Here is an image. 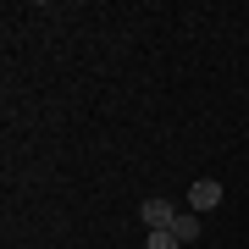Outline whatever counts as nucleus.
<instances>
[{
	"label": "nucleus",
	"mask_w": 249,
	"mask_h": 249,
	"mask_svg": "<svg viewBox=\"0 0 249 249\" xmlns=\"http://www.w3.org/2000/svg\"><path fill=\"white\" fill-rule=\"evenodd\" d=\"M172 238H178V244H194V238H199V216H194V211H178V222H172Z\"/></svg>",
	"instance_id": "3"
},
{
	"label": "nucleus",
	"mask_w": 249,
	"mask_h": 249,
	"mask_svg": "<svg viewBox=\"0 0 249 249\" xmlns=\"http://www.w3.org/2000/svg\"><path fill=\"white\" fill-rule=\"evenodd\" d=\"M144 249H183L172 232H144Z\"/></svg>",
	"instance_id": "4"
},
{
	"label": "nucleus",
	"mask_w": 249,
	"mask_h": 249,
	"mask_svg": "<svg viewBox=\"0 0 249 249\" xmlns=\"http://www.w3.org/2000/svg\"><path fill=\"white\" fill-rule=\"evenodd\" d=\"M216 205H222V183H216V178H199L194 188H188V211H194V216L216 211Z\"/></svg>",
	"instance_id": "1"
},
{
	"label": "nucleus",
	"mask_w": 249,
	"mask_h": 249,
	"mask_svg": "<svg viewBox=\"0 0 249 249\" xmlns=\"http://www.w3.org/2000/svg\"><path fill=\"white\" fill-rule=\"evenodd\" d=\"M172 222H178L172 199H144V227L150 232H172Z\"/></svg>",
	"instance_id": "2"
}]
</instances>
